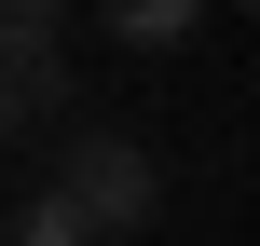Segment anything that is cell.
Wrapping results in <instances>:
<instances>
[{"label": "cell", "instance_id": "obj_1", "mask_svg": "<svg viewBox=\"0 0 260 246\" xmlns=\"http://www.w3.org/2000/svg\"><path fill=\"white\" fill-rule=\"evenodd\" d=\"M55 192L82 205V233L96 246H137L165 219V164L137 151V137H69V164H55Z\"/></svg>", "mask_w": 260, "mask_h": 246}, {"label": "cell", "instance_id": "obj_2", "mask_svg": "<svg viewBox=\"0 0 260 246\" xmlns=\"http://www.w3.org/2000/svg\"><path fill=\"white\" fill-rule=\"evenodd\" d=\"M0 96H14V123H55V110H69V55H55V27H14V41H0Z\"/></svg>", "mask_w": 260, "mask_h": 246}, {"label": "cell", "instance_id": "obj_3", "mask_svg": "<svg viewBox=\"0 0 260 246\" xmlns=\"http://www.w3.org/2000/svg\"><path fill=\"white\" fill-rule=\"evenodd\" d=\"M192 14H206V0H96V27H110V41H137V55L192 41Z\"/></svg>", "mask_w": 260, "mask_h": 246}, {"label": "cell", "instance_id": "obj_4", "mask_svg": "<svg viewBox=\"0 0 260 246\" xmlns=\"http://www.w3.org/2000/svg\"><path fill=\"white\" fill-rule=\"evenodd\" d=\"M14 246H96V233H82V205L41 178V192H14Z\"/></svg>", "mask_w": 260, "mask_h": 246}, {"label": "cell", "instance_id": "obj_5", "mask_svg": "<svg viewBox=\"0 0 260 246\" xmlns=\"http://www.w3.org/2000/svg\"><path fill=\"white\" fill-rule=\"evenodd\" d=\"M0 14H14V27H55V14H69V0H0Z\"/></svg>", "mask_w": 260, "mask_h": 246}, {"label": "cell", "instance_id": "obj_6", "mask_svg": "<svg viewBox=\"0 0 260 246\" xmlns=\"http://www.w3.org/2000/svg\"><path fill=\"white\" fill-rule=\"evenodd\" d=\"M247 14H260V0H247Z\"/></svg>", "mask_w": 260, "mask_h": 246}]
</instances>
